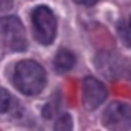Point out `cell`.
Instances as JSON below:
<instances>
[{"instance_id":"7a4b0ae2","label":"cell","mask_w":131,"mask_h":131,"mask_svg":"<svg viewBox=\"0 0 131 131\" xmlns=\"http://www.w3.org/2000/svg\"><path fill=\"white\" fill-rule=\"evenodd\" d=\"M32 23L35 38L42 45H50L57 35V18L48 7L40 5L32 13Z\"/></svg>"},{"instance_id":"3957f363","label":"cell","mask_w":131,"mask_h":131,"mask_svg":"<svg viewBox=\"0 0 131 131\" xmlns=\"http://www.w3.org/2000/svg\"><path fill=\"white\" fill-rule=\"evenodd\" d=\"M0 37L10 50L22 51L27 48V38L23 25L17 17H2L0 18Z\"/></svg>"},{"instance_id":"277c9868","label":"cell","mask_w":131,"mask_h":131,"mask_svg":"<svg viewBox=\"0 0 131 131\" xmlns=\"http://www.w3.org/2000/svg\"><path fill=\"white\" fill-rule=\"evenodd\" d=\"M103 125L111 131H126L131 126V108L123 101H113L103 113Z\"/></svg>"},{"instance_id":"52a82bcc","label":"cell","mask_w":131,"mask_h":131,"mask_svg":"<svg viewBox=\"0 0 131 131\" xmlns=\"http://www.w3.org/2000/svg\"><path fill=\"white\" fill-rule=\"evenodd\" d=\"M73 129V121L70 115H61L55 123V131H71Z\"/></svg>"},{"instance_id":"ba28073f","label":"cell","mask_w":131,"mask_h":131,"mask_svg":"<svg viewBox=\"0 0 131 131\" xmlns=\"http://www.w3.org/2000/svg\"><path fill=\"white\" fill-rule=\"evenodd\" d=\"M118 32H119V37L123 38V42L131 47V17H129V20L126 23H119Z\"/></svg>"},{"instance_id":"5b68a950","label":"cell","mask_w":131,"mask_h":131,"mask_svg":"<svg viewBox=\"0 0 131 131\" xmlns=\"http://www.w3.org/2000/svg\"><path fill=\"white\" fill-rule=\"evenodd\" d=\"M106 88L100 80L93 77L85 78L83 81V105L86 110H95L105 101Z\"/></svg>"},{"instance_id":"8992f818","label":"cell","mask_w":131,"mask_h":131,"mask_svg":"<svg viewBox=\"0 0 131 131\" xmlns=\"http://www.w3.org/2000/svg\"><path fill=\"white\" fill-rule=\"evenodd\" d=\"M55 68H57V71H60V73H65V71L71 70L75 65V55L71 53L70 50H60L57 53V57H55Z\"/></svg>"},{"instance_id":"9c48e42d","label":"cell","mask_w":131,"mask_h":131,"mask_svg":"<svg viewBox=\"0 0 131 131\" xmlns=\"http://www.w3.org/2000/svg\"><path fill=\"white\" fill-rule=\"evenodd\" d=\"M10 105H12V96L7 90H2L0 88V113H5L8 111Z\"/></svg>"},{"instance_id":"30bf717a","label":"cell","mask_w":131,"mask_h":131,"mask_svg":"<svg viewBox=\"0 0 131 131\" xmlns=\"http://www.w3.org/2000/svg\"><path fill=\"white\" fill-rule=\"evenodd\" d=\"M13 5V0H0V12H5V10H10Z\"/></svg>"},{"instance_id":"8fae6325","label":"cell","mask_w":131,"mask_h":131,"mask_svg":"<svg viewBox=\"0 0 131 131\" xmlns=\"http://www.w3.org/2000/svg\"><path fill=\"white\" fill-rule=\"evenodd\" d=\"M77 3H80V5H86V7H90V5H95L98 0H75Z\"/></svg>"},{"instance_id":"6da1fadb","label":"cell","mask_w":131,"mask_h":131,"mask_svg":"<svg viewBox=\"0 0 131 131\" xmlns=\"http://www.w3.org/2000/svg\"><path fill=\"white\" fill-rule=\"evenodd\" d=\"M13 83L23 95H38L45 88L47 83V75L42 65L32 60H23L17 63L13 71Z\"/></svg>"}]
</instances>
